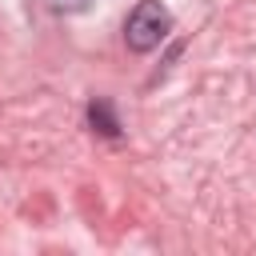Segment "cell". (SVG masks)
Segmentation results:
<instances>
[{"label": "cell", "instance_id": "cell-2", "mask_svg": "<svg viewBox=\"0 0 256 256\" xmlns=\"http://www.w3.org/2000/svg\"><path fill=\"white\" fill-rule=\"evenodd\" d=\"M88 124L96 132H104V136H120V120H116V112H112L108 100H92L88 104Z\"/></svg>", "mask_w": 256, "mask_h": 256}, {"label": "cell", "instance_id": "cell-3", "mask_svg": "<svg viewBox=\"0 0 256 256\" xmlns=\"http://www.w3.org/2000/svg\"><path fill=\"white\" fill-rule=\"evenodd\" d=\"M48 4H52L56 12H80V8L88 4V0H48Z\"/></svg>", "mask_w": 256, "mask_h": 256}, {"label": "cell", "instance_id": "cell-1", "mask_svg": "<svg viewBox=\"0 0 256 256\" xmlns=\"http://www.w3.org/2000/svg\"><path fill=\"white\" fill-rule=\"evenodd\" d=\"M168 32H172V16H168V8H164L160 0H140V4L132 8L128 24H124V40H128L132 52H152V48H160V40H164Z\"/></svg>", "mask_w": 256, "mask_h": 256}]
</instances>
